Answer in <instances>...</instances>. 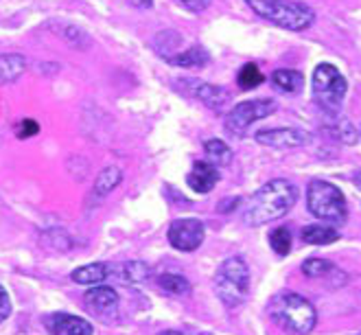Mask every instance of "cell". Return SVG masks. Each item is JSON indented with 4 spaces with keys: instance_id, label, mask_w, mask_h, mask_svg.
<instances>
[{
    "instance_id": "6da1fadb",
    "label": "cell",
    "mask_w": 361,
    "mask_h": 335,
    "mask_svg": "<svg viewBox=\"0 0 361 335\" xmlns=\"http://www.w3.org/2000/svg\"><path fill=\"white\" fill-rule=\"evenodd\" d=\"M295 202H298V186L291 180L276 178L245 200L241 217L245 226H265L285 217L295 206Z\"/></svg>"
},
{
    "instance_id": "7a4b0ae2",
    "label": "cell",
    "mask_w": 361,
    "mask_h": 335,
    "mask_svg": "<svg viewBox=\"0 0 361 335\" xmlns=\"http://www.w3.org/2000/svg\"><path fill=\"white\" fill-rule=\"evenodd\" d=\"M267 311L269 318L291 335H309L317 324L315 307L302 294H295V291L276 294L269 300Z\"/></svg>"
},
{
    "instance_id": "3957f363",
    "label": "cell",
    "mask_w": 361,
    "mask_h": 335,
    "mask_svg": "<svg viewBox=\"0 0 361 335\" xmlns=\"http://www.w3.org/2000/svg\"><path fill=\"white\" fill-rule=\"evenodd\" d=\"M245 3L259 18L287 31H305L315 20V11L302 0H245Z\"/></svg>"
},
{
    "instance_id": "277c9868",
    "label": "cell",
    "mask_w": 361,
    "mask_h": 335,
    "mask_svg": "<svg viewBox=\"0 0 361 335\" xmlns=\"http://www.w3.org/2000/svg\"><path fill=\"white\" fill-rule=\"evenodd\" d=\"M212 287H215L217 298L228 309L241 307L250 294V267H247L245 259L243 257L226 259L215 272Z\"/></svg>"
},
{
    "instance_id": "5b68a950",
    "label": "cell",
    "mask_w": 361,
    "mask_h": 335,
    "mask_svg": "<svg viewBox=\"0 0 361 335\" xmlns=\"http://www.w3.org/2000/svg\"><path fill=\"white\" fill-rule=\"evenodd\" d=\"M307 208L309 213L331 226H342L348 219V204L344 193L333 182L311 180L307 188Z\"/></svg>"
},
{
    "instance_id": "8992f818",
    "label": "cell",
    "mask_w": 361,
    "mask_h": 335,
    "mask_svg": "<svg viewBox=\"0 0 361 335\" xmlns=\"http://www.w3.org/2000/svg\"><path fill=\"white\" fill-rule=\"evenodd\" d=\"M348 90L346 77L339 73L333 64H320L311 77V95L315 106L326 116H337L342 110V103Z\"/></svg>"
},
{
    "instance_id": "52a82bcc",
    "label": "cell",
    "mask_w": 361,
    "mask_h": 335,
    "mask_svg": "<svg viewBox=\"0 0 361 335\" xmlns=\"http://www.w3.org/2000/svg\"><path fill=\"white\" fill-rule=\"evenodd\" d=\"M276 112V101L271 99H254V101H243L235 106L228 116H226V132L235 138H243L250 128L257 121L267 118L269 114Z\"/></svg>"
},
{
    "instance_id": "ba28073f",
    "label": "cell",
    "mask_w": 361,
    "mask_h": 335,
    "mask_svg": "<svg viewBox=\"0 0 361 335\" xmlns=\"http://www.w3.org/2000/svg\"><path fill=\"white\" fill-rule=\"evenodd\" d=\"M206 237V226L204 221L195 219V217H184V219H176L171 226H169L166 239L176 250L180 252H195V250L204 243Z\"/></svg>"
},
{
    "instance_id": "9c48e42d",
    "label": "cell",
    "mask_w": 361,
    "mask_h": 335,
    "mask_svg": "<svg viewBox=\"0 0 361 335\" xmlns=\"http://www.w3.org/2000/svg\"><path fill=\"white\" fill-rule=\"evenodd\" d=\"M254 140L263 147L271 150H298L313 140V134L300 128H276V130H261L254 134Z\"/></svg>"
},
{
    "instance_id": "30bf717a",
    "label": "cell",
    "mask_w": 361,
    "mask_h": 335,
    "mask_svg": "<svg viewBox=\"0 0 361 335\" xmlns=\"http://www.w3.org/2000/svg\"><path fill=\"white\" fill-rule=\"evenodd\" d=\"M176 86H184L182 90L188 97L202 101L204 106L210 108L212 112H221L230 103V92L228 90H224L221 86H215V83H206L202 79H178Z\"/></svg>"
},
{
    "instance_id": "8fae6325",
    "label": "cell",
    "mask_w": 361,
    "mask_h": 335,
    "mask_svg": "<svg viewBox=\"0 0 361 335\" xmlns=\"http://www.w3.org/2000/svg\"><path fill=\"white\" fill-rule=\"evenodd\" d=\"M42 327L47 329L51 335H92L94 327L86 318L75 316V313H49V316L42 318Z\"/></svg>"
},
{
    "instance_id": "7c38bea8",
    "label": "cell",
    "mask_w": 361,
    "mask_h": 335,
    "mask_svg": "<svg viewBox=\"0 0 361 335\" xmlns=\"http://www.w3.org/2000/svg\"><path fill=\"white\" fill-rule=\"evenodd\" d=\"M219 178L221 176H219V169L215 164H210L208 160H197V162H193V169H190L186 182L190 188H193V193L206 195L217 186Z\"/></svg>"
},
{
    "instance_id": "4fadbf2b",
    "label": "cell",
    "mask_w": 361,
    "mask_h": 335,
    "mask_svg": "<svg viewBox=\"0 0 361 335\" xmlns=\"http://www.w3.org/2000/svg\"><path fill=\"white\" fill-rule=\"evenodd\" d=\"M110 276H114L123 285H142L145 281H149L152 269L142 261H127L121 265H112Z\"/></svg>"
},
{
    "instance_id": "5bb4252c",
    "label": "cell",
    "mask_w": 361,
    "mask_h": 335,
    "mask_svg": "<svg viewBox=\"0 0 361 335\" xmlns=\"http://www.w3.org/2000/svg\"><path fill=\"white\" fill-rule=\"evenodd\" d=\"M86 307L92 309L94 313H99V316H103V313H110L116 309L118 305V294L116 289L108 287V285H94L92 289L86 291Z\"/></svg>"
},
{
    "instance_id": "9a60e30c",
    "label": "cell",
    "mask_w": 361,
    "mask_h": 335,
    "mask_svg": "<svg viewBox=\"0 0 361 335\" xmlns=\"http://www.w3.org/2000/svg\"><path fill=\"white\" fill-rule=\"evenodd\" d=\"M110 269L112 265L108 263H88V265H81L77 267L73 274H71V281H75L77 285H101L103 281H108L110 279Z\"/></svg>"
},
{
    "instance_id": "2e32d148",
    "label": "cell",
    "mask_w": 361,
    "mask_h": 335,
    "mask_svg": "<svg viewBox=\"0 0 361 335\" xmlns=\"http://www.w3.org/2000/svg\"><path fill=\"white\" fill-rule=\"evenodd\" d=\"M302 241L309 245H329L339 239V233L329 224H311L302 228Z\"/></svg>"
},
{
    "instance_id": "e0dca14e",
    "label": "cell",
    "mask_w": 361,
    "mask_h": 335,
    "mask_svg": "<svg viewBox=\"0 0 361 335\" xmlns=\"http://www.w3.org/2000/svg\"><path fill=\"white\" fill-rule=\"evenodd\" d=\"M271 81H274V86H276V88L283 90V92H287V95L300 92L302 86H305V77H302V73L293 71V68H279V71H274Z\"/></svg>"
},
{
    "instance_id": "ac0fdd59",
    "label": "cell",
    "mask_w": 361,
    "mask_h": 335,
    "mask_svg": "<svg viewBox=\"0 0 361 335\" xmlns=\"http://www.w3.org/2000/svg\"><path fill=\"white\" fill-rule=\"evenodd\" d=\"M208 53L206 49L202 47H193V49H188V51H182V53H176L171 57H166L169 64H173V66H180V68H202L208 64Z\"/></svg>"
},
{
    "instance_id": "d6986e66",
    "label": "cell",
    "mask_w": 361,
    "mask_h": 335,
    "mask_svg": "<svg viewBox=\"0 0 361 335\" xmlns=\"http://www.w3.org/2000/svg\"><path fill=\"white\" fill-rule=\"evenodd\" d=\"M204 152H206L208 162L215 164V166H228L232 162V158H235L232 150L228 147V145L221 138H208L204 142Z\"/></svg>"
},
{
    "instance_id": "ffe728a7",
    "label": "cell",
    "mask_w": 361,
    "mask_h": 335,
    "mask_svg": "<svg viewBox=\"0 0 361 335\" xmlns=\"http://www.w3.org/2000/svg\"><path fill=\"white\" fill-rule=\"evenodd\" d=\"M121 180H123V171L118 169V166H105V169L94 180V193L99 197L112 193L114 188L121 184Z\"/></svg>"
},
{
    "instance_id": "44dd1931",
    "label": "cell",
    "mask_w": 361,
    "mask_h": 335,
    "mask_svg": "<svg viewBox=\"0 0 361 335\" xmlns=\"http://www.w3.org/2000/svg\"><path fill=\"white\" fill-rule=\"evenodd\" d=\"M27 61L23 55L9 53V55H0V81H13L25 73Z\"/></svg>"
},
{
    "instance_id": "7402d4cb",
    "label": "cell",
    "mask_w": 361,
    "mask_h": 335,
    "mask_svg": "<svg viewBox=\"0 0 361 335\" xmlns=\"http://www.w3.org/2000/svg\"><path fill=\"white\" fill-rule=\"evenodd\" d=\"M269 245L271 250L279 257H287L291 252V245H293V237H291V230L281 226V228H274L269 233Z\"/></svg>"
},
{
    "instance_id": "603a6c76",
    "label": "cell",
    "mask_w": 361,
    "mask_h": 335,
    "mask_svg": "<svg viewBox=\"0 0 361 335\" xmlns=\"http://www.w3.org/2000/svg\"><path fill=\"white\" fill-rule=\"evenodd\" d=\"M263 81H265V75L261 73V68L257 64H252V61L245 64L237 75V83L241 90H254V88H259Z\"/></svg>"
},
{
    "instance_id": "cb8c5ba5",
    "label": "cell",
    "mask_w": 361,
    "mask_h": 335,
    "mask_svg": "<svg viewBox=\"0 0 361 335\" xmlns=\"http://www.w3.org/2000/svg\"><path fill=\"white\" fill-rule=\"evenodd\" d=\"M158 285H160V289L166 291V294H176V296H182L190 291V283L182 274H160Z\"/></svg>"
},
{
    "instance_id": "d4e9b609",
    "label": "cell",
    "mask_w": 361,
    "mask_h": 335,
    "mask_svg": "<svg viewBox=\"0 0 361 335\" xmlns=\"http://www.w3.org/2000/svg\"><path fill=\"white\" fill-rule=\"evenodd\" d=\"M331 134H333L335 140L346 142V145H355V142L359 140V134H357V130H355V125H353L348 118H339V121L333 125V128H331Z\"/></svg>"
},
{
    "instance_id": "484cf974",
    "label": "cell",
    "mask_w": 361,
    "mask_h": 335,
    "mask_svg": "<svg viewBox=\"0 0 361 335\" xmlns=\"http://www.w3.org/2000/svg\"><path fill=\"white\" fill-rule=\"evenodd\" d=\"M333 269H335V265L331 261H326V259H307L302 263V274L309 276V279H322Z\"/></svg>"
},
{
    "instance_id": "4316f807",
    "label": "cell",
    "mask_w": 361,
    "mask_h": 335,
    "mask_svg": "<svg viewBox=\"0 0 361 335\" xmlns=\"http://www.w3.org/2000/svg\"><path fill=\"white\" fill-rule=\"evenodd\" d=\"M39 132V125H37V121H33V118H25V121H20L18 123V128H16V134H18V138H31V136H35Z\"/></svg>"
},
{
    "instance_id": "83f0119b",
    "label": "cell",
    "mask_w": 361,
    "mask_h": 335,
    "mask_svg": "<svg viewBox=\"0 0 361 335\" xmlns=\"http://www.w3.org/2000/svg\"><path fill=\"white\" fill-rule=\"evenodd\" d=\"M11 316V298L7 294V289L0 285V324Z\"/></svg>"
},
{
    "instance_id": "f1b7e54d",
    "label": "cell",
    "mask_w": 361,
    "mask_h": 335,
    "mask_svg": "<svg viewBox=\"0 0 361 335\" xmlns=\"http://www.w3.org/2000/svg\"><path fill=\"white\" fill-rule=\"evenodd\" d=\"M180 3H182L188 11H204V9L210 5V0H180Z\"/></svg>"
},
{
    "instance_id": "f546056e",
    "label": "cell",
    "mask_w": 361,
    "mask_h": 335,
    "mask_svg": "<svg viewBox=\"0 0 361 335\" xmlns=\"http://www.w3.org/2000/svg\"><path fill=\"white\" fill-rule=\"evenodd\" d=\"M239 204H241V200H239V197L224 200V202H219V213H232Z\"/></svg>"
},
{
    "instance_id": "4dcf8cb0",
    "label": "cell",
    "mask_w": 361,
    "mask_h": 335,
    "mask_svg": "<svg viewBox=\"0 0 361 335\" xmlns=\"http://www.w3.org/2000/svg\"><path fill=\"white\" fill-rule=\"evenodd\" d=\"M134 7H140V9H149L154 5V0H130Z\"/></svg>"
},
{
    "instance_id": "1f68e13d",
    "label": "cell",
    "mask_w": 361,
    "mask_h": 335,
    "mask_svg": "<svg viewBox=\"0 0 361 335\" xmlns=\"http://www.w3.org/2000/svg\"><path fill=\"white\" fill-rule=\"evenodd\" d=\"M353 182H355V186H357V188H359V191H361V173H357Z\"/></svg>"
},
{
    "instance_id": "d6a6232c",
    "label": "cell",
    "mask_w": 361,
    "mask_h": 335,
    "mask_svg": "<svg viewBox=\"0 0 361 335\" xmlns=\"http://www.w3.org/2000/svg\"><path fill=\"white\" fill-rule=\"evenodd\" d=\"M160 335H184V333H180V331H162Z\"/></svg>"
},
{
    "instance_id": "836d02e7",
    "label": "cell",
    "mask_w": 361,
    "mask_h": 335,
    "mask_svg": "<svg viewBox=\"0 0 361 335\" xmlns=\"http://www.w3.org/2000/svg\"><path fill=\"white\" fill-rule=\"evenodd\" d=\"M197 335H212V333H197Z\"/></svg>"
},
{
    "instance_id": "e575fe53",
    "label": "cell",
    "mask_w": 361,
    "mask_h": 335,
    "mask_svg": "<svg viewBox=\"0 0 361 335\" xmlns=\"http://www.w3.org/2000/svg\"><path fill=\"white\" fill-rule=\"evenodd\" d=\"M357 335H361V333H357Z\"/></svg>"
}]
</instances>
